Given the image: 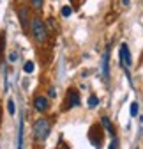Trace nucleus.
Masks as SVG:
<instances>
[{
	"mask_svg": "<svg viewBox=\"0 0 143 149\" xmlns=\"http://www.w3.org/2000/svg\"><path fill=\"white\" fill-rule=\"evenodd\" d=\"M30 32L34 36V39L37 41L39 45H44L46 39H48V30H46V25L41 18H32L30 20Z\"/></svg>",
	"mask_w": 143,
	"mask_h": 149,
	"instance_id": "f257e3e1",
	"label": "nucleus"
},
{
	"mask_svg": "<svg viewBox=\"0 0 143 149\" xmlns=\"http://www.w3.org/2000/svg\"><path fill=\"white\" fill-rule=\"evenodd\" d=\"M50 132H51V124H50L48 119L41 117V119H37L34 123V139L37 142H44L48 139Z\"/></svg>",
	"mask_w": 143,
	"mask_h": 149,
	"instance_id": "f03ea898",
	"label": "nucleus"
},
{
	"mask_svg": "<svg viewBox=\"0 0 143 149\" xmlns=\"http://www.w3.org/2000/svg\"><path fill=\"white\" fill-rule=\"evenodd\" d=\"M118 55H120V66L126 69V73H129V69H131V66H133V59H131L129 46H127L126 43H122V45H120V52H118Z\"/></svg>",
	"mask_w": 143,
	"mask_h": 149,
	"instance_id": "7ed1b4c3",
	"label": "nucleus"
},
{
	"mask_svg": "<svg viewBox=\"0 0 143 149\" xmlns=\"http://www.w3.org/2000/svg\"><path fill=\"white\" fill-rule=\"evenodd\" d=\"M74 107H80V92L76 89H69V94H67V103H65V110L69 108H74Z\"/></svg>",
	"mask_w": 143,
	"mask_h": 149,
	"instance_id": "20e7f679",
	"label": "nucleus"
},
{
	"mask_svg": "<svg viewBox=\"0 0 143 149\" xmlns=\"http://www.w3.org/2000/svg\"><path fill=\"white\" fill-rule=\"evenodd\" d=\"M110 50L106 48L104 55H102V61H101V73H102V80H108V74H110Z\"/></svg>",
	"mask_w": 143,
	"mask_h": 149,
	"instance_id": "39448f33",
	"label": "nucleus"
},
{
	"mask_svg": "<svg viewBox=\"0 0 143 149\" xmlns=\"http://www.w3.org/2000/svg\"><path fill=\"white\" fill-rule=\"evenodd\" d=\"M48 107H50L48 98H44V96H35V100H34V108L37 110L39 114H44V112L48 110Z\"/></svg>",
	"mask_w": 143,
	"mask_h": 149,
	"instance_id": "423d86ee",
	"label": "nucleus"
},
{
	"mask_svg": "<svg viewBox=\"0 0 143 149\" xmlns=\"http://www.w3.org/2000/svg\"><path fill=\"white\" fill-rule=\"evenodd\" d=\"M18 18H20V23L23 29L28 27V9L27 7H21L20 11H18Z\"/></svg>",
	"mask_w": 143,
	"mask_h": 149,
	"instance_id": "0eeeda50",
	"label": "nucleus"
},
{
	"mask_svg": "<svg viewBox=\"0 0 143 149\" xmlns=\"http://www.w3.org/2000/svg\"><path fill=\"white\" fill-rule=\"evenodd\" d=\"M101 123H102V126L110 132V135H111V137H115V130H113V126H111V121H110L108 117H102V119H101Z\"/></svg>",
	"mask_w": 143,
	"mask_h": 149,
	"instance_id": "6e6552de",
	"label": "nucleus"
},
{
	"mask_svg": "<svg viewBox=\"0 0 143 149\" xmlns=\"http://www.w3.org/2000/svg\"><path fill=\"white\" fill-rule=\"evenodd\" d=\"M18 149H23V123H20V132H18Z\"/></svg>",
	"mask_w": 143,
	"mask_h": 149,
	"instance_id": "1a4fd4ad",
	"label": "nucleus"
},
{
	"mask_svg": "<svg viewBox=\"0 0 143 149\" xmlns=\"http://www.w3.org/2000/svg\"><path fill=\"white\" fill-rule=\"evenodd\" d=\"M34 69H35V66H34L32 61L25 62V66H23V71H25V73H34Z\"/></svg>",
	"mask_w": 143,
	"mask_h": 149,
	"instance_id": "9d476101",
	"label": "nucleus"
},
{
	"mask_svg": "<svg viewBox=\"0 0 143 149\" xmlns=\"http://www.w3.org/2000/svg\"><path fill=\"white\" fill-rule=\"evenodd\" d=\"M87 103H88V107H90V108H94V107L99 105V98H97V96H90Z\"/></svg>",
	"mask_w": 143,
	"mask_h": 149,
	"instance_id": "9b49d317",
	"label": "nucleus"
},
{
	"mask_svg": "<svg viewBox=\"0 0 143 149\" xmlns=\"http://www.w3.org/2000/svg\"><path fill=\"white\" fill-rule=\"evenodd\" d=\"M138 112H140V105H138L136 101H133V103H131V116L136 117V116H138Z\"/></svg>",
	"mask_w": 143,
	"mask_h": 149,
	"instance_id": "f8f14e48",
	"label": "nucleus"
},
{
	"mask_svg": "<svg viewBox=\"0 0 143 149\" xmlns=\"http://www.w3.org/2000/svg\"><path fill=\"white\" fill-rule=\"evenodd\" d=\"M30 2H32V7H34L35 11H39V9L43 7V2H44V0H30Z\"/></svg>",
	"mask_w": 143,
	"mask_h": 149,
	"instance_id": "ddd939ff",
	"label": "nucleus"
},
{
	"mask_svg": "<svg viewBox=\"0 0 143 149\" xmlns=\"http://www.w3.org/2000/svg\"><path fill=\"white\" fill-rule=\"evenodd\" d=\"M71 13H73L71 6H64V7H62V16H64V18H69V16H71Z\"/></svg>",
	"mask_w": 143,
	"mask_h": 149,
	"instance_id": "4468645a",
	"label": "nucleus"
},
{
	"mask_svg": "<svg viewBox=\"0 0 143 149\" xmlns=\"http://www.w3.org/2000/svg\"><path fill=\"white\" fill-rule=\"evenodd\" d=\"M7 112H9L11 116H14V112H16V108H14V101H12V100L7 101Z\"/></svg>",
	"mask_w": 143,
	"mask_h": 149,
	"instance_id": "2eb2a0df",
	"label": "nucleus"
},
{
	"mask_svg": "<svg viewBox=\"0 0 143 149\" xmlns=\"http://www.w3.org/2000/svg\"><path fill=\"white\" fill-rule=\"evenodd\" d=\"M48 96H50V98H55V96H57V91H55V89L51 87V89L48 91Z\"/></svg>",
	"mask_w": 143,
	"mask_h": 149,
	"instance_id": "dca6fc26",
	"label": "nucleus"
},
{
	"mask_svg": "<svg viewBox=\"0 0 143 149\" xmlns=\"http://www.w3.org/2000/svg\"><path fill=\"white\" fill-rule=\"evenodd\" d=\"M2 50H4V34H0V55H2Z\"/></svg>",
	"mask_w": 143,
	"mask_h": 149,
	"instance_id": "f3484780",
	"label": "nucleus"
},
{
	"mask_svg": "<svg viewBox=\"0 0 143 149\" xmlns=\"http://www.w3.org/2000/svg\"><path fill=\"white\" fill-rule=\"evenodd\" d=\"M16 59H18V53H16V52H12V53L9 55V61H11V62H14Z\"/></svg>",
	"mask_w": 143,
	"mask_h": 149,
	"instance_id": "a211bd4d",
	"label": "nucleus"
},
{
	"mask_svg": "<svg viewBox=\"0 0 143 149\" xmlns=\"http://www.w3.org/2000/svg\"><path fill=\"white\" fill-rule=\"evenodd\" d=\"M108 149H117V139H115V137H113V140H111V144H110Z\"/></svg>",
	"mask_w": 143,
	"mask_h": 149,
	"instance_id": "6ab92c4d",
	"label": "nucleus"
},
{
	"mask_svg": "<svg viewBox=\"0 0 143 149\" xmlns=\"http://www.w3.org/2000/svg\"><path fill=\"white\" fill-rule=\"evenodd\" d=\"M122 4L124 6H129V0H122Z\"/></svg>",
	"mask_w": 143,
	"mask_h": 149,
	"instance_id": "aec40b11",
	"label": "nucleus"
},
{
	"mask_svg": "<svg viewBox=\"0 0 143 149\" xmlns=\"http://www.w3.org/2000/svg\"><path fill=\"white\" fill-rule=\"evenodd\" d=\"M18 2H23V0H18Z\"/></svg>",
	"mask_w": 143,
	"mask_h": 149,
	"instance_id": "412c9836",
	"label": "nucleus"
}]
</instances>
